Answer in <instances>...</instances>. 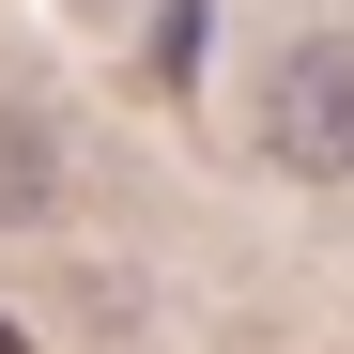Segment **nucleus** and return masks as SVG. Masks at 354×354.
Returning <instances> with one entry per match:
<instances>
[{"label": "nucleus", "instance_id": "3", "mask_svg": "<svg viewBox=\"0 0 354 354\" xmlns=\"http://www.w3.org/2000/svg\"><path fill=\"white\" fill-rule=\"evenodd\" d=\"M0 354H16V324H0Z\"/></svg>", "mask_w": 354, "mask_h": 354}, {"label": "nucleus", "instance_id": "2", "mask_svg": "<svg viewBox=\"0 0 354 354\" xmlns=\"http://www.w3.org/2000/svg\"><path fill=\"white\" fill-rule=\"evenodd\" d=\"M46 185H62V154H46V124H0V216H46Z\"/></svg>", "mask_w": 354, "mask_h": 354}, {"label": "nucleus", "instance_id": "1", "mask_svg": "<svg viewBox=\"0 0 354 354\" xmlns=\"http://www.w3.org/2000/svg\"><path fill=\"white\" fill-rule=\"evenodd\" d=\"M262 154L308 169V185H339V169H354V46H339V31L277 46V77H262Z\"/></svg>", "mask_w": 354, "mask_h": 354}]
</instances>
